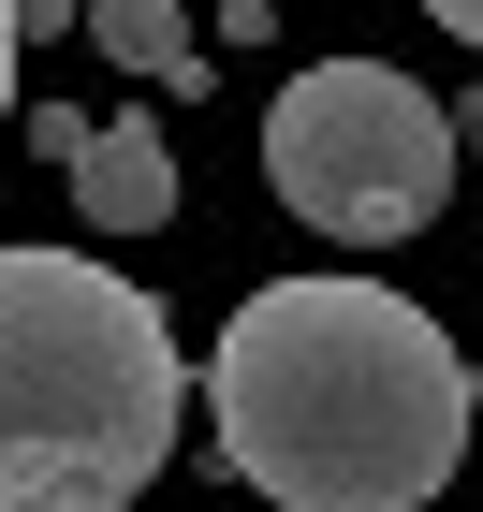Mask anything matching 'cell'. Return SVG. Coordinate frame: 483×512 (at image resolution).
Returning a JSON list of instances; mask_svg holds the SVG:
<instances>
[{
  "mask_svg": "<svg viewBox=\"0 0 483 512\" xmlns=\"http://www.w3.org/2000/svg\"><path fill=\"white\" fill-rule=\"evenodd\" d=\"M205 425L279 512H425L469 454V352L381 278H264L205 352Z\"/></svg>",
  "mask_w": 483,
  "mask_h": 512,
  "instance_id": "obj_1",
  "label": "cell"
},
{
  "mask_svg": "<svg viewBox=\"0 0 483 512\" xmlns=\"http://www.w3.org/2000/svg\"><path fill=\"white\" fill-rule=\"evenodd\" d=\"M191 366L161 293L88 249H0V512H132L176 469Z\"/></svg>",
  "mask_w": 483,
  "mask_h": 512,
  "instance_id": "obj_2",
  "label": "cell"
},
{
  "mask_svg": "<svg viewBox=\"0 0 483 512\" xmlns=\"http://www.w3.org/2000/svg\"><path fill=\"white\" fill-rule=\"evenodd\" d=\"M264 191L337 249H396L454 205V118L396 59H308L264 103Z\"/></svg>",
  "mask_w": 483,
  "mask_h": 512,
  "instance_id": "obj_3",
  "label": "cell"
},
{
  "mask_svg": "<svg viewBox=\"0 0 483 512\" xmlns=\"http://www.w3.org/2000/svg\"><path fill=\"white\" fill-rule=\"evenodd\" d=\"M88 205V235H161L176 220V147H161V118H88V147L59 161Z\"/></svg>",
  "mask_w": 483,
  "mask_h": 512,
  "instance_id": "obj_4",
  "label": "cell"
},
{
  "mask_svg": "<svg viewBox=\"0 0 483 512\" xmlns=\"http://www.w3.org/2000/svg\"><path fill=\"white\" fill-rule=\"evenodd\" d=\"M74 30L103 44L118 74H147V88H205V44H191V15H176V0H88Z\"/></svg>",
  "mask_w": 483,
  "mask_h": 512,
  "instance_id": "obj_5",
  "label": "cell"
},
{
  "mask_svg": "<svg viewBox=\"0 0 483 512\" xmlns=\"http://www.w3.org/2000/svg\"><path fill=\"white\" fill-rule=\"evenodd\" d=\"M15 132H30L44 161H74V147H88V103H30V118H15Z\"/></svg>",
  "mask_w": 483,
  "mask_h": 512,
  "instance_id": "obj_6",
  "label": "cell"
},
{
  "mask_svg": "<svg viewBox=\"0 0 483 512\" xmlns=\"http://www.w3.org/2000/svg\"><path fill=\"white\" fill-rule=\"evenodd\" d=\"M0 15H15V44H59V30L88 15V0H0Z\"/></svg>",
  "mask_w": 483,
  "mask_h": 512,
  "instance_id": "obj_7",
  "label": "cell"
},
{
  "mask_svg": "<svg viewBox=\"0 0 483 512\" xmlns=\"http://www.w3.org/2000/svg\"><path fill=\"white\" fill-rule=\"evenodd\" d=\"M0 118H15V15H0Z\"/></svg>",
  "mask_w": 483,
  "mask_h": 512,
  "instance_id": "obj_8",
  "label": "cell"
},
{
  "mask_svg": "<svg viewBox=\"0 0 483 512\" xmlns=\"http://www.w3.org/2000/svg\"><path fill=\"white\" fill-rule=\"evenodd\" d=\"M425 15H440V30H483V0H425Z\"/></svg>",
  "mask_w": 483,
  "mask_h": 512,
  "instance_id": "obj_9",
  "label": "cell"
}]
</instances>
